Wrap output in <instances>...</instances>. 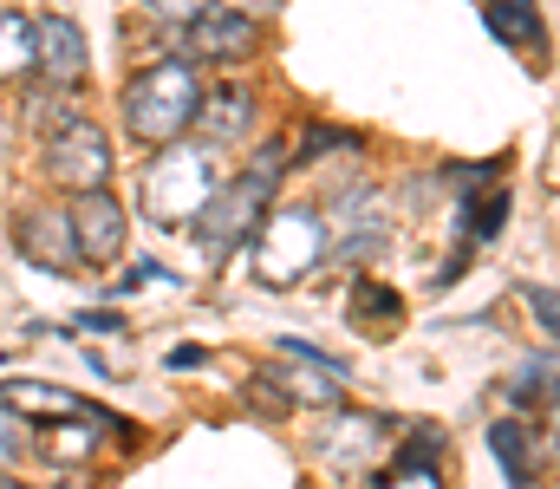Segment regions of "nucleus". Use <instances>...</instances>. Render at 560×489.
Masks as SVG:
<instances>
[{
	"label": "nucleus",
	"mask_w": 560,
	"mask_h": 489,
	"mask_svg": "<svg viewBox=\"0 0 560 489\" xmlns=\"http://www.w3.org/2000/svg\"><path fill=\"white\" fill-rule=\"evenodd\" d=\"M196 98H202L196 66L189 59H156V66H143L138 79H131V92H125V125L143 144H176L189 131V118H196Z\"/></svg>",
	"instance_id": "nucleus-1"
},
{
	"label": "nucleus",
	"mask_w": 560,
	"mask_h": 489,
	"mask_svg": "<svg viewBox=\"0 0 560 489\" xmlns=\"http://www.w3.org/2000/svg\"><path fill=\"white\" fill-rule=\"evenodd\" d=\"M222 189V176H215V158H209V144H163L150 170H143V209L163 222V229H189L202 209H209V196Z\"/></svg>",
	"instance_id": "nucleus-2"
},
{
	"label": "nucleus",
	"mask_w": 560,
	"mask_h": 489,
	"mask_svg": "<svg viewBox=\"0 0 560 489\" xmlns=\"http://www.w3.org/2000/svg\"><path fill=\"white\" fill-rule=\"evenodd\" d=\"M326 255H332V229H326L319 209L287 202V209H268L261 229H255V261H261V281H268V288L306 281Z\"/></svg>",
	"instance_id": "nucleus-3"
},
{
	"label": "nucleus",
	"mask_w": 560,
	"mask_h": 489,
	"mask_svg": "<svg viewBox=\"0 0 560 489\" xmlns=\"http://www.w3.org/2000/svg\"><path fill=\"white\" fill-rule=\"evenodd\" d=\"M46 176H52L59 189H72V196L105 189V176H112V144H105V131H98L92 118H66V125H52Z\"/></svg>",
	"instance_id": "nucleus-4"
},
{
	"label": "nucleus",
	"mask_w": 560,
	"mask_h": 489,
	"mask_svg": "<svg viewBox=\"0 0 560 489\" xmlns=\"http://www.w3.org/2000/svg\"><path fill=\"white\" fill-rule=\"evenodd\" d=\"M268 189H275V183H261V176H235V183H222V189L209 196V209L196 216L202 242H209L215 255H229L242 235H255L261 216H268Z\"/></svg>",
	"instance_id": "nucleus-5"
},
{
	"label": "nucleus",
	"mask_w": 560,
	"mask_h": 489,
	"mask_svg": "<svg viewBox=\"0 0 560 489\" xmlns=\"http://www.w3.org/2000/svg\"><path fill=\"white\" fill-rule=\"evenodd\" d=\"M66 222H72V248H79V261H92V268L118 261V255H125V242H131V222H125V209H118V196H112V189L72 196Z\"/></svg>",
	"instance_id": "nucleus-6"
},
{
	"label": "nucleus",
	"mask_w": 560,
	"mask_h": 489,
	"mask_svg": "<svg viewBox=\"0 0 560 489\" xmlns=\"http://www.w3.org/2000/svg\"><path fill=\"white\" fill-rule=\"evenodd\" d=\"M280 372H268V385H275L287 405H339L346 398V365L339 359H326V352H313V346H300V339H287L280 346Z\"/></svg>",
	"instance_id": "nucleus-7"
},
{
	"label": "nucleus",
	"mask_w": 560,
	"mask_h": 489,
	"mask_svg": "<svg viewBox=\"0 0 560 489\" xmlns=\"http://www.w3.org/2000/svg\"><path fill=\"white\" fill-rule=\"evenodd\" d=\"M255 53H261V20H248V13H235V7H222V0L189 20V59L242 66V59H255Z\"/></svg>",
	"instance_id": "nucleus-8"
},
{
	"label": "nucleus",
	"mask_w": 560,
	"mask_h": 489,
	"mask_svg": "<svg viewBox=\"0 0 560 489\" xmlns=\"http://www.w3.org/2000/svg\"><path fill=\"white\" fill-rule=\"evenodd\" d=\"M85 66H92V53H85L79 20L72 13H33V72L66 92L85 79Z\"/></svg>",
	"instance_id": "nucleus-9"
},
{
	"label": "nucleus",
	"mask_w": 560,
	"mask_h": 489,
	"mask_svg": "<svg viewBox=\"0 0 560 489\" xmlns=\"http://www.w3.org/2000/svg\"><path fill=\"white\" fill-rule=\"evenodd\" d=\"M13 248H20L33 268H46V275L79 268L72 222H66V209H52V202H33V209H20V216H13Z\"/></svg>",
	"instance_id": "nucleus-10"
},
{
	"label": "nucleus",
	"mask_w": 560,
	"mask_h": 489,
	"mask_svg": "<svg viewBox=\"0 0 560 489\" xmlns=\"http://www.w3.org/2000/svg\"><path fill=\"white\" fill-rule=\"evenodd\" d=\"M0 405L13 411V418H85V424H98V431H118V438H131V424H118L112 411H92L79 392H66V385H46V379H13V385H0Z\"/></svg>",
	"instance_id": "nucleus-11"
},
{
	"label": "nucleus",
	"mask_w": 560,
	"mask_h": 489,
	"mask_svg": "<svg viewBox=\"0 0 560 489\" xmlns=\"http://www.w3.org/2000/svg\"><path fill=\"white\" fill-rule=\"evenodd\" d=\"M255 118H261L255 92L248 85H222V92H202L196 98L189 131H202L209 144H242V138H255Z\"/></svg>",
	"instance_id": "nucleus-12"
},
{
	"label": "nucleus",
	"mask_w": 560,
	"mask_h": 489,
	"mask_svg": "<svg viewBox=\"0 0 560 489\" xmlns=\"http://www.w3.org/2000/svg\"><path fill=\"white\" fill-rule=\"evenodd\" d=\"M319 457L326 464H365V457H378V418H365V411L332 418V431L319 438Z\"/></svg>",
	"instance_id": "nucleus-13"
},
{
	"label": "nucleus",
	"mask_w": 560,
	"mask_h": 489,
	"mask_svg": "<svg viewBox=\"0 0 560 489\" xmlns=\"http://www.w3.org/2000/svg\"><path fill=\"white\" fill-rule=\"evenodd\" d=\"M489 451H495V464L509 470V484H528V477H535V464H541L535 431H528V424H515V418H502V424L489 431Z\"/></svg>",
	"instance_id": "nucleus-14"
},
{
	"label": "nucleus",
	"mask_w": 560,
	"mask_h": 489,
	"mask_svg": "<svg viewBox=\"0 0 560 489\" xmlns=\"http://www.w3.org/2000/svg\"><path fill=\"white\" fill-rule=\"evenodd\" d=\"M26 72H33V13L0 7V85H13Z\"/></svg>",
	"instance_id": "nucleus-15"
},
{
	"label": "nucleus",
	"mask_w": 560,
	"mask_h": 489,
	"mask_svg": "<svg viewBox=\"0 0 560 489\" xmlns=\"http://www.w3.org/2000/svg\"><path fill=\"white\" fill-rule=\"evenodd\" d=\"M436 457H443V431L436 424H418L411 444H405V457H398V477H418L423 464H436Z\"/></svg>",
	"instance_id": "nucleus-16"
},
{
	"label": "nucleus",
	"mask_w": 560,
	"mask_h": 489,
	"mask_svg": "<svg viewBox=\"0 0 560 489\" xmlns=\"http://www.w3.org/2000/svg\"><path fill=\"white\" fill-rule=\"evenodd\" d=\"M515 398H522V405H535V398L548 405V398H555V352H541L535 365H522V379H515Z\"/></svg>",
	"instance_id": "nucleus-17"
},
{
	"label": "nucleus",
	"mask_w": 560,
	"mask_h": 489,
	"mask_svg": "<svg viewBox=\"0 0 560 489\" xmlns=\"http://www.w3.org/2000/svg\"><path fill=\"white\" fill-rule=\"evenodd\" d=\"M489 26H495L502 39H515V46H528V39L541 33V20H535V13H515V7H489Z\"/></svg>",
	"instance_id": "nucleus-18"
},
{
	"label": "nucleus",
	"mask_w": 560,
	"mask_h": 489,
	"mask_svg": "<svg viewBox=\"0 0 560 489\" xmlns=\"http://www.w3.org/2000/svg\"><path fill=\"white\" fill-rule=\"evenodd\" d=\"M26 457V418H13L7 405H0V470H13Z\"/></svg>",
	"instance_id": "nucleus-19"
},
{
	"label": "nucleus",
	"mask_w": 560,
	"mask_h": 489,
	"mask_svg": "<svg viewBox=\"0 0 560 489\" xmlns=\"http://www.w3.org/2000/svg\"><path fill=\"white\" fill-rule=\"evenodd\" d=\"M528 307H535V321H541V333H555V321H560V301H555V288H548V281H541V288L528 281Z\"/></svg>",
	"instance_id": "nucleus-20"
},
{
	"label": "nucleus",
	"mask_w": 560,
	"mask_h": 489,
	"mask_svg": "<svg viewBox=\"0 0 560 489\" xmlns=\"http://www.w3.org/2000/svg\"><path fill=\"white\" fill-rule=\"evenodd\" d=\"M502 222H509V196H495V202L476 216V235H482V242H495V235H502Z\"/></svg>",
	"instance_id": "nucleus-21"
},
{
	"label": "nucleus",
	"mask_w": 560,
	"mask_h": 489,
	"mask_svg": "<svg viewBox=\"0 0 560 489\" xmlns=\"http://www.w3.org/2000/svg\"><path fill=\"white\" fill-rule=\"evenodd\" d=\"M150 7H156L163 20H183V26H189V20H196V13H209L215 0H150Z\"/></svg>",
	"instance_id": "nucleus-22"
},
{
	"label": "nucleus",
	"mask_w": 560,
	"mask_h": 489,
	"mask_svg": "<svg viewBox=\"0 0 560 489\" xmlns=\"http://www.w3.org/2000/svg\"><path fill=\"white\" fill-rule=\"evenodd\" d=\"M52 457H85V431H52Z\"/></svg>",
	"instance_id": "nucleus-23"
},
{
	"label": "nucleus",
	"mask_w": 560,
	"mask_h": 489,
	"mask_svg": "<svg viewBox=\"0 0 560 489\" xmlns=\"http://www.w3.org/2000/svg\"><path fill=\"white\" fill-rule=\"evenodd\" d=\"M79 326H85V333H125L118 314H79Z\"/></svg>",
	"instance_id": "nucleus-24"
},
{
	"label": "nucleus",
	"mask_w": 560,
	"mask_h": 489,
	"mask_svg": "<svg viewBox=\"0 0 560 489\" xmlns=\"http://www.w3.org/2000/svg\"><path fill=\"white\" fill-rule=\"evenodd\" d=\"M222 7H235V13H248V20H261V13H275L280 0H222Z\"/></svg>",
	"instance_id": "nucleus-25"
},
{
	"label": "nucleus",
	"mask_w": 560,
	"mask_h": 489,
	"mask_svg": "<svg viewBox=\"0 0 560 489\" xmlns=\"http://www.w3.org/2000/svg\"><path fill=\"white\" fill-rule=\"evenodd\" d=\"M489 7H515V13H535V0H489Z\"/></svg>",
	"instance_id": "nucleus-26"
},
{
	"label": "nucleus",
	"mask_w": 560,
	"mask_h": 489,
	"mask_svg": "<svg viewBox=\"0 0 560 489\" xmlns=\"http://www.w3.org/2000/svg\"><path fill=\"white\" fill-rule=\"evenodd\" d=\"M0 489H20V484H13V470H0Z\"/></svg>",
	"instance_id": "nucleus-27"
},
{
	"label": "nucleus",
	"mask_w": 560,
	"mask_h": 489,
	"mask_svg": "<svg viewBox=\"0 0 560 489\" xmlns=\"http://www.w3.org/2000/svg\"><path fill=\"white\" fill-rule=\"evenodd\" d=\"M52 489H85V484H52Z\"/></svg>",
	"instance_id": "nucleus-28"
},
{
	"label": "nucleus",
	"mask_w": 560,
	"mask_h": 489,
	"mask_svg": "<svg viewBox=\"0 0 560 489\" xmlns=\"http://www.w3.org/2000/svg\"><path fill=\"white\" fill-rule=\"evenodd\" d=\"M0 151H7V125H0Z\"/></svg>",
	"instance_id": "nucleus-29"
},
{
	"label": "nucleus",
	"mask_w": 560,
	"mask_h": 489,
	"mask_svg": "<svg viewBox=\"0 0 560 489\" xmlns=\"http://www.w3.org/2000/svg\"><path fill=\"white\" fill-rule=\"evenodd\" d=\"M515 489H528V484H515Z\"/></svg>",
	"instance_id": "nucleus-30"
}]
</instances>
